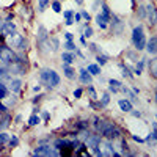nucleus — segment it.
Listing matches in <instances>:
<instances>
[{"label": "nucleus", "mask_w": 157, "mask_h": 157, "mask_svg": "<svg viewBox=\"0 0 157 157\" xmlns=\"http://www.w3.org/2000/svg\"><path fill=\"white\" fill-rule=\"evenodd\" d=\"M98 132H101V135L104 138H107L110 141L121 138V130L118 129L113 123H109V121H101V126L98 129Z\"/></svg>", "instance_id": "1"}, {"label": "nucleus", "mask_w": 157, "mask_h": 157, "mask_svg": "<svg viewBox=\"0 0 157 157\" xmlns=\"http://www.w3.org/2000/svg\"><path fill=\"white\" fill-rule=\"evenodd\" d=\"M132 43H134L137 50H143L146 47V38H145V32H143V25H138V27L134 29V32H132Z\"/></svg>", "instance_id": "2"}, {"label": "nucleus", "mask_w": 157, "mask_h": 157, "mask_svg": "<svg viewBox=\"0 0 157 157\" xmlns=\"http://www.w3.org/2000/svg\"><path fill=\"white\" fill-rule=\"evenodd\" d=\"M8 44L11 47L19 49V50H25V49H27V39H25L22 35H19V33L14 32V33H11L8 36Z\"/></svg>", "instance_id": "3"}, {"label": "nucleus", "mask_w": 157, "mask_h": 157, "mask_svg": "<svg viewBox=\"0 0 157 157\" xmlns=\"http://www.w3.org/2000/svg\"><path fill=\"white\" fill-rule=\"evenodd\" d=\"M33 155H60V151L55 148H50V145H43L33 151Z\"/></svg>", "instance_id": "4"}, {"label": "nucleus", "mask_w": 157, "mask_h": 157, "mask_svg": "<svg viewBox=\"0 0 157 157\" xmlns=\"http://www.w3.org/2000/svg\"><path fill=\"white\" fill-rule=\"evenodd\" d=\"M99 148H101V155H121L120 152H116L113 148H112V145H110V140H101L99 141Z\"/></svg>", "instance_id": "5"}, {"label": "nucleus", "mask_w": 157, "mask_h": 157, "mask_svg": "<svg viewBox=\"0 0 157 157\" xmlns=\"http://www.w3.org/2000/svg\"><path fill=\"white\" fill-rule=\"evenodd\" d=\"M146 16H148V21H149V25H155L157 24V10L152 3L146 5Z\"/></svg>", "instance_id": "6"}, {"label": "nucleus", "mask_w": 157, "mask_h": 157, "mask_svg": "<svg viewBox=\"0 0 157 157\" xmlns=\"http://www.w3.org/2000/svg\"><path fill=\"white\" fill-rule=\"evenodd\" d=\"M16 32V24L14 22H5L2 24V29H0V35L2 36H10L11 33H14Z\"/></svg>", "instance_id": "7"}, {"label": "nucleus", "mask_w": 157, "mask_h": 157, "mask_svg": "<svg viewBox=\"0 0 157 157\" xmlns=\"http://www.w3.org/2000/svg\"><path fill=\"white\" fill-rule=\"evenodd\" d=\"M54 148L58 149V151H60V149H74V148H72V141H69V140H61V138L55 140Z\"/></svg>", "instance_id": "8"}, {"label": "nucleus", "mask_w": 157, "mask_h": 157, "mask_svg": "<svg viewBox=\"0 0 157 157\" xmlns=\"http://www.w3.org/2000/svg\"><path fill=\"white\" fill-rule=\"evenodd\" d=\"M112 21V17H109V16H105L104 13H99V14L96 16V24L99 25L101 29H107V25H109V22Z\"/></svg>", "instance_id": "9"}, {"label": "nucleus", "mask_w": 157, "mask_h": 157, "mask_svg": "<svg viewBox=\"0 0 157 157\" xmlns=\"http://www.w3.org/2000/svg\"><path fill=\"white\" fill-rule=\"evenodd\" d=\"M146 50H148V54H151V55H155L157 54V36H152L149 41L146 43V47H145Z\"/></svg>", "instance_id": "10"}, {"label": "nucleus", "mask_w": 157, "mask_h": 157, "mask_svg": "<svg viewBox=\"0 0 157 157\" xmlns=\"http://www.w3.org/2000/svg\"><path fill=\"white\" fill-rule=\"evenodd\" d=\"M80 82L83 85H91V82H93V77L86 69H80Z\"/></svg>", "instance_id": "11"}, {"label": "nucleus", "mask_w": 157, "mask_h": 157, "mask_svg": "<svg viewBox=\"0 0 157 157\" xmlns=\"http://www.w3.org/2000/svg\"><path fill=\"white\" fill-rule=\"evenodd\" d=\"M63 74L66 75L69 80H74L75 78V71L71 68V64H66V63H63Z\"/></svg>", "instance_id": "12"}, {"label": "nucleus", "mask_w": 157, "mask_h": 157, "mask_svg": "<svg viewBox=\"0 0 157 157\" xmlns=\"http://www.w3.org/2000/svg\"><path fill=\"white\" fill-rule=\"evenodd\" d=\"M21 86H22V80H21V78H13V80L10 82V90L13 91V93H19Z\"/></svg>", "instance_id": "13"}, {"label": "nucleus", "mask_w": 157, "mask_h": 157, "mask_svg": "<svg viewBox=\"0 0 157 157\" xmlns=\"http://www.w3.org/2000/svg\"><path fill=\"white\" fill-rule=\"evenodd\" d=\"M118 105L123 112H132V102L127 101V99H120L118 101Z\"/></svg>", "instance_id": "14"}, {"label": "nucleus", "mask_w": 157, "mask_h": 157, "mask_svg": "<svg viewBox=\"0 0 157 157\" xmlns=\"http://www.w3.org/2000/svg\"><path fill=\"white\" fill-rule=\"evenodd\" d=\"M109 85H110V91L112 93H116V91H120L121 88H123V83L120 82V80H115V78H110L109 80Z\"/></svg>", "instance_id": "15"}, {"label": "nucleus", "mask_w": 157, "mask_h": 157, "mask_svg": "<svg viewBox=\"0 0 157 157\" xmlns=\"http://www.w3.org/2000/svg\"><path fill=\"white\" fill-rule=\"evenodd\" d=\"M58 85H60V75L52 69V72H50V88H55Z\"/></svg>", "instance_id": "16"}, {"label": "nucleus", "mask_w": 157, "mask_h": 157, "mask_svg": "<svg viewBox=\"0 0 157 157\" xmlns=\"http://www.w3.org/2000/svg\"><path fill=\"white\" fill-rule=\"evenodd\" d=\"M47 30L44 25H39L38 27V41H44V39H47Z\"/></svg>", "instance_id": "17"}, {"label": "nucleus", "mask_w": 157, "mask_h": 157, "mask_svg": "<svg viewBox=\"0 0 157 157\" xmlns=\"http://www.w3.org/2000/svg\"><path fill=\"white\" fill-rule=\"evenodd\" d=\"M61 60H63V63H66V64H72L75 57L71 54V52H64V54L61 55Z\"/></svg>", "instance_id": "18"}, {"label": "nucleus", "mask_w": 157, "mask_h": 157, "mask_svg": "<svg viewBox=\"0 0 157 157\" xmlns=\"http://www.w3.org/2000/svg\"><path fill=\"white\" fill-rule=\"evenodd\" d=\"M149 74L154 78H157V58H154V60L149 61Z\"/></svg>", "instance_id": "19"}, {"label": "nucleus", "mask_w": 157, "mask_h": 157, "mask_svg": "<svg viewBox=\"0 0 157 157\" xmlns=\"http://www.w3.org/2000/svg\"><path fill=\"white\" fill-rule=\"evenodd\" d=\"M63 16L66 17V25H72L74 24V11H71V10H68V11H64L63 13Z\"/></svg>", "instance_id": "20"}, {"label": "nucleus", "mask_w": 157, "mask_h": 157, "mask_svg": "<svg viewBox=\"0 0 157 157\" xmlns=\"http://www.w3.org/2000/svg\"><path fill=\"white\" fill-rule=\"evenodd\" d=\"M91 75H99L101 74V68L99 64H88V69H86Z\"/></svg>", "instance_id": "21"}, {"label": "nucleus", "mask_w": 157, "mask_h": 157, "mask_svg": "<svg viewBox=\"0 0 157 157\" xmlns=\"http://www.w3.org/2000/svg\"><path fill=\"white\" fill-rule=\"evenodd\" d=\"M39 123H41V118H39L36 113H33V115L29 118V126H38Z\"/></svg>", "instance_id": "22"}, {"label": "nucleus", "mask_w": 157, "mask_h": 157, "mask_svg": "<svg viewBox=\"0 0 157 157\" xmlns=\"http://www.w3.org/2000/svg\"><path fill=\"white\" fill-rule=\"evenodd\" d=\"M10 120H11V116H10L8 112H6V113H5V118H3V120H0V130H3V129L8 127V124H10L8 121H10Z\"/></svg>", "instance_id": "23"}, {"label": "nucleus", "mask_w": 157, "mask_h": 157, "mask_svg": "<svg viewBox=\"0 0 157 157\" xmlns=\"http://www.w3.org/2000/svg\"><path fill=\"white\" fill-rule=\"evenodd\" d=\"M49 3H50V0H38V10L39 11H46V8L49 6Z\"/></svg>", "instance_id": "24"}, {"label": "nucleus", "mask_w": 157, "mask_h": 157, "mask_svg": "<svg viewBox=\"0 0 157 157\" xmlns=\"http://www.w3.org/2000/svg\"><path fill=\"white\" fill-rule=\"evenodd\" d=\"M8 145H10V148H16V146L19 145V138H17V135H11L10 140H8Z\"/></svg>", "instance_id": "25"}, {"label": "nucleus", "mask_w": 157, "mask_h": 157, "mask_svg": "<svg viewBox=\"0 0 157 157\" xmlns=\"http://www.w3.org/2000/svg\"><path fill=\"white\" fill-rule=\"evenodd\" d=\"M109 101H110V96H109V93H104L102 94V98H101V107H105L107 104H109Z\"/></svg>", "instance_id": "26"}, {"label": "nucleus", "mask_w": 157, "mask_h": 157, "mask_svg": "<svg viewBox=\"0 0 157 157\" xmlns=\"http://www.w3.org/2000/svg\"><path fill=\"white\" fill-rule=\"evenodd\" d=\"M107 60H109V58H107L105 55H101V54L96 55V61H98V64H101V66H104V64L107 63Z\"/></svg>", "instance_id": "27"}, {"label": "nucleus", "mask_w": 157, "mask_h": 157, "mask_svg": "<svg viewBox=\"0 0 157 157\" xmlns=\"http://www.w3.org/2000/svg\"><path fill=\"white\" fill-rule=\"evenodd\" d=\"M75 127H77L78 130H85V129L90 127V123H88V121H78V123L75 124Z\"/></svg>", "instance_id": "28"}, {"label": "nucleus", "mask_w": 157, "mask_h": 157, "mask_svg": "<svg viewBox=\"0 0 157 157\" xmlns=\"http://www.w3.org/2000/svg\"><path fill=\"white\" fill-rule=\"evenodd\" d=\"M143 68H145V60H138V63H137V68H135V72L140 75V74L143 72Z\"/></svg>", "instance_id": "29"}, {"label": "nucleus", "mask_w": 157, "mask_h": 157, "mask_svg": "<svg viewBox=\"0 0 157 157\" xmlns=\"http://www.w3.org/2000/svg\"><path fill=\"white\" fill-rule=\"evenodd\" d=\"M120 68H121V71H123L121 74H123L124 77H127V78H132V74H130V71H129V69L124 66V64H120Z\"/></svg>", "instance_id": "30"}, {"label": "nucleus", "mask_w": 157, "mask_h": 157, "mask_svg": "<svg viewBox=\"0 0 157 157\" xmlns=\"http://www.w3.org/2000/svg\"><path fill=\"white\" fill-rule=\"evenodd\" d=\"M10 140V135L5 134V132H0V145H5V143H8Z\"/></svg>", "instance_id": "31"}, {"label": "nucleus", "mask_w": 157, "mask_h": 157, "mask_svg": "<svg viewBox=\"0 0 157 157\" xmlns=\"http://www.w3.org/2000/svg\"><path fill=\"white\" fill-rule=\"evenodd\" d=\"M52 10H54L55 13H60V11H61V3L58 2V0H55V2H52Z\"/></svg>", "instance_id": "32"}, {"label": "nucleus", "mask_w": 157, "mask_h": 157, "mask_svg": "<svg viewBox=\"0 0 157 157\" xmlns=\"http://www.w3.org/2000/svg\"><path fill=\"white\" fill-rule=\"evenodd\" d=\"M63 47H66V50H75L77 47H75V44L72 43V41H66L63 44Z\"/></svg>", "instance_id": "33"}, {"label": "nucleus", "mask_w": 157, "mask_h": 157, "mask_svg": "<svg viewBox=\"0 0 157 157\" xmlns=\"http://www.w3.org/2000/svg\"><path fill=\"white\" fill-rule=\"evenodd\" d=\"M146 16V6H138V17Z\"/></svg>", "instance_id": "34"}, {"label": "nucleus", "mask_w": 157, "mask_h": 157, "mask_svg": "<svg viewBox=\"0 0 157 157\" xmlns=\"http://www.w3.org/2000/svg\"><path fill=\"white\" fill-rule=\"evenodd\" d=\"M91 35H93V29H91V27H88V25H86V27H85V32H83V36H85V38H86V36L90 38Z\"/></svg>", "instance_id": "35"}, {"label": "nucleus", "mask_w": 157, "mask_h": 157, "mask_svg": "<svg viewBox=\"0 0 157 157\" xmlns=\"http://www.w3.org/2000/svg\"><path fill=\"white\" fill-rule=\"evenodd\" d=\"M50 41H52V44H54V50H57V49L60 47V43H58V39H57V38H52Z\"/></svg>", "instance_id": "36"}, {"label": "nucleus", "mask_w": 157, "mask_h": 157, "mask_svg": "<svg viewBox=\"0 0 157 157\" xmlns=\"http://www.w3.org/2000/svg\"><path fill=\"white\" fill-rule=\"evenodd\" d=\"M88 91H90V94H91V99H96V91H94V88L88 85Z\"/></svg>", "instance_id": "37"}, {"label": "nucleus", "mask_w": 157, "mask_h": 157, "mask_svg": "<svg viewBox=\"0 0 157 157\" xmlns=\"http://www.w3.org/2000/svg\"><path fill=\"white\" fill-rule=\"evenodd\" d=\"M82 93H83V91H82L80 88H77V90L74 91V98H75V99H78V98H80V96H82Z\"/></svg>", "instance_id": "38"}, {"label": "nucleus", "mask_w": 157, "mask_h": 157, "mask_svg": "<svg viewBox=\"0 0 157 157\" xmlns=\"http://www.w3.org/2000/svg\"><path fill=\"white\" fill-rule=\"evenodd\" d=\"M88 47H90V50H93V52H96V54H99V49H98L96 44H90Z\"/></svg>", "instance_id": "39"}, {"label": "nucleus", "mask_w": 157, "mask_h": 157, "mask_svg": "<svg viewBox=\"0 0 157 157\" xmlns=\"http://www.w3.org/2000/svg\"><path fill=\"white\" fill-rule=\"evenodd\" d=\"M80 14H82V17H83V19H86V22H90V19H91V17H90V14H88L86 11H82Z\"/></svg>", "instance_id": "40"}, {"label": "nucleus", "mask_w": 157, "mask_h": 157, "mask_svg": "<svg viewBox=\"0 0 157 157\" xmlns=\"http://www.w3.org/2000/svg\"><path fill=\"white\" fill-rule=\"evenodd\" d=\"M8 112V107L6 105H3L2 102H0V113H6Z\"/></svg>", "instance_id": "41"}, {"label": "nucleus", "mask_w": 157, "mask_h": 157, "mask_svg": "<svg viewBox=\"0 0 157 157\" xmlns=\"http://www.w3.org/2000/svg\"><path fill=\"white\" fill-rule=\"evenodd\" d=\"M132 138L137 141V143H145V138H141V137H137V135H132Z\"/></svg>", "instance_id": "42"}, {"label": "nucleus", "mask_w": 157, "mask_h": 157, "mask_svg": "<svg viewBox=\"0 0 157 157\" xmlns=\"http://www.w3.org/2000/svg\"><path fill=\"white\" fill-rule=\"evenodd\" d=\"M64 38H66V41H72V39H74V36H72V33H64Z\"/></svg>", "instance_id": "43"}, {"label": "nucleus", "mask_w": 157, "mask_h": 157, "mask_svg": "<svg viewBox=\"0 0 157 157\" xmlns=\"http://www.w3.org/2000/svg\"><path fill=\"white\" fill-rule=\"evenodd\" d=\"M80 19H82V14H80V13H74V21H77V22H78Z\"/></svg>", "instance_id": "44"}, {"label": "nucleus", "mask_w": 157, "mask_h": 157, "mask_svg": "<svg viewBox=\"0 0 157 157\" xmlns=\"http://www.w3.org/2000/svg\"><path fill=\"white\" fill-rule=\"evenodd\" d=\"M43 118H44V121H49V120H50V115H49V112H43Z\"/></svg>", "instance_id": "45"}, {"label": "nucleus", "mask_w": 157, "mask_h": 157, "mask_svg": "<svg viewBox=\"0 0 157 157\" xmlns=\"http://www.w3.org/2000/svg\"><path fill=\"white\" fill-rule=\"evenodd\" d=\"M80 44H82V46H86V41H85V36H83V35L80 36Z\"/></svg>", "instance_id": "46"}, {"label": "nucleus", "mask_w": 157, "mask_h": 157, "mask_svg": "<svg viewBox=\"0 0 157 157\" xmlns=\"http://www.w3.org/2000/svg\"><path fill=\"white\" fill-rule=\"evenodd\" d=\"M132 115H134L135 118H140V116H141V113H140V112H132Z\"/></svg>", "instance_id": "47"}, {"label": "nucleus", "mask_w": 157, "mask_h": 157, "mask_svg": "<svg viewBox=\"0 0 157 157\" xmlns=\"http://www.w3.org/2000/svg\"><path fill=\"white\" fill-rule=\"evenodd\" d=\"M41 98H43V96H41V94H39V96H36V98H35V99H33V102H35V104H36V102H38V101H41Z\"/></svg>", "instance_id": "48"}, {"label": "nucleus", "mask_w": 157, "mask_h": 157, "mask_svg": "<svg viewBox=\"0 0 157 157\" xmlns=\"http://www.w3.org/2000/svg\"><path fill=\"white\" fill-rule=\"evenodd\" d=\"M152 129H154V132L157 134V123H152Z\"/></svg>", "instance_id": "49"}, {"label": "nucleus", "mask_w": 157, "mask_h": 157, "mask_svg": "<svg viewBox=\"0 0 157 157\" xmlns=\"http://www.w3.org/2000/svg\"><path fill=\"white\" fill-rule=\"evenodd\" d=\"M132 90H134V93H135V94H138V93H140V91H138V88H137V86H134Z\"/></svg>", "instance_id": "50"}, {"label": "nucleus", "mask_w": 157, "mask_h": 157, "mask_svg": "<svg viewBox=\"0 0 157 157\" xmlns=\"http://www.w3.org/2000/svg\"><path fill=\"white\" fill-rule=\"evenodd\" d=\"M21 120H22V116H21V115H17V116H16V123H19Z\"/></svg>", "instance_id": "51"}, {"label": "nucleus", "mask_w": 157, "mask_h": 157, "mask_svg": "<svg viewBox=\"0 0 157 157\" xmlns=\"http://www.w3.org/2000/svg\"><path fill=\"white\" fill-rule=\"evenodd\" d=\"M75 2H77L78 5H82V3H83V0H75Z\"/></svg>", "instance_id": "52"}, {"label": "nucleus", "mask_w": 157, "mask_h": 157, "mask_svg": "<svg viewBox=\"0 0 157 157\" xmlns=\"http://www.w3.org/2000/svg\"><path fill=\"white\" fill-rule=\"evenodd\" d=\"M155 102H157V86H155Z\"/></svg>", "instance_id": "53"}, {"label": "nucleus", "mask_w": 157, "mask_h": 157, "mask_svg": "<svg viewBox=\"0 0 157 157\" xmlns=\"http://www.w3.org/2000/svg\"><path fill=\"white\" fill-rule=\"evenodd\" d=\"M155 120H157V115H155Z\"/></svg>", "instance_id": "54"}]
</instances>
